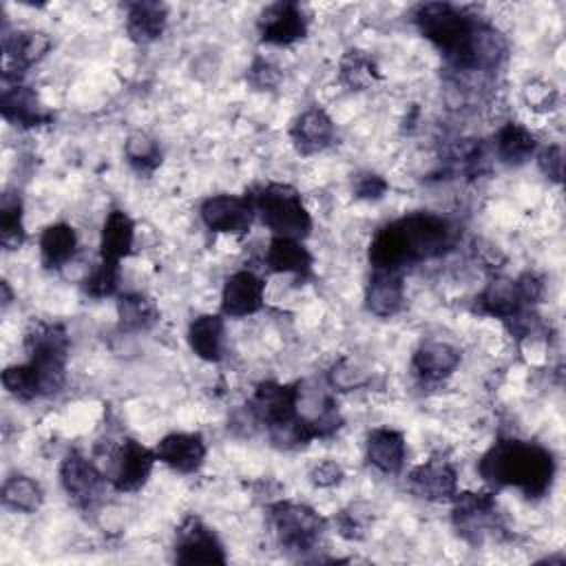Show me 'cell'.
Masks as SVG:
<instances>
[{
    "instance_id": "cell-1",
    "label": "cell",
    "mask_w": 566,
    "mask_h": 566,
    "mask_svg": "<svg viewBox=\"0 0 566 566\" xmlns=\"http://www.w3.org/2000/svg\"><path fill=\"white\" fill-rule=\"evenodd\" d=\"M455 241L453 226L433 212H413L382 226L369 243L374 270H402L444 254Z\"/></svg>"
},
{
    "instance_id": "cell-2",
    "label": "cell",
    "mask_w": 566,
    "mask_h": 566,
    "mask_svg": "<svg viewBox=\"0 0 566 566\" xmlns=\"http://www.w3.org/2000/svg\"><path fill=\"white\" fill-rule=\"evenodd\" d=\"M478 473L495 489L517 486L526 497H542L551 491L555 460L542 444L502 438L482 455Z\"/></svg>"
},
{
    "instance_id": "cell-3",
    "label": "cell",
    "mask_w": 566,
    "mask_h": 566,
    "mask_svg": "<svg viewBox=\"0 0 566 566\" xmlns=\"http://www.w3.org/2000/svg\"><path fill=\"white\" fill-rule=\"evenodd\" d=\"M420 33L458 71H473V42L480 20L449 2H427L413 13Z\"/></svg>"
},
{
    "instance_id": "cell-4",
    "label": "cell",
    "mask_w": 566,
    "mask_h": 566,
    "mask_svg": "<svg viewBox=\"0 0 566 566\" xmlns=\"http://www.w3.org/2000/svg\"><path fill=\"white\" fill-rule=\"evenodd\" d=\"M261 223L274 237L305 239L312 230V219L301 195L287 184H265L248 195Z\"/></svg>"
},
{
    "instance_id": "cell-5",
    "label": "cell",
    "mask_w": 566,
    "mask_h": 566,
    "mask_svg": "<svg viewBox=\"0 0 566 566\" xmlns=\"http://www.w3.org/2000/svg\"><path fill=\"white\" fill-rule=\"evenodd\" d=\"M29 363L38 371L42 396L55 394L64 385L66 358H69V334L60 323H31L24 336Z\"/></svg>"
},
{
    "instance_id": "cell-6",
    "label": "cell",
    "mask_w": 566,
    "mask_h": 566,
    "mask_svg": "<svg viewBox=\"0 0 566 566\" xmlns=\"http://www.w3.org/2000/svg\"><path fill=\"white\" fill-rule=\"evenodd\" d=\"M270 522L283 548L310 551L325 531V520L307 504L279 500L270 504Z\"/></svg>"
},
{
    "instance_id": "cell-7",
    "label": "cell",
    "mask_w": 566,
    "mask_h": 566,
    "mask_svg": "<svg viewBox=\"0 0 566 566\" xmlns=\"http://www.w3.org/2000/svg\"><path fill=\"white\" fill-rule=\"evenodd\" d=\"M451 520L455 531L471 544H482L489 535L502 531L495 497L491 493H455Z\"/></svg>"
},
{
    "instance_id": "cell-8",
    "label": "cell",
    "mask_w": 566,
    "mask_h": 566,
    "mask_svg": "<svg viewBox=\"0 0 566 566\" xmlns=\"http://www.w3.org/2000/svg\"><path fill=\"white\" fill-rule=\"evenodd\" d=\"M104 458L111 460V484L124 493L142 489L150 478L153 464L157 462L155 451L133 438L122 440L115 449L106 444Z\"/></svg>"
},
{
    "instance_id": "cell-9",
    "label": "cell",
    "mask_w": 566,
    "mask_h": 566,
    "mask_svg": "<svg viewBox=\"0 0 566 566\" xmlns=\"http://www.w3.org/2000/svg\"><path fill=\"white\" fill-rule=\"evenodd\" d=\"M175 559L179 564H226V553L212 528L188 515L177 528Z\"/></svg>"
},
{
    "instance_id": "cell-10",
    "label": "cell",
    "mask_w": 566,
    "mask_h": 566,
    "mask_svg": "<svg viewBox=\"0 0 566 566\" xmlns=\"http://www.w3.org/2000/svg\"><path fill=\"white\" fill-rule=\"evenodd\" d=\"M259 35L265 44L285 46L301 40L307 33V18L298 2L281 0L268 4L259 15Z\"/></svg>"
},
{
    "instance_id": "cell-11",
    "label": "cell",
    "mask_w": 566,
    "mask_h": 566,
    "mask_svg": "<svg viewBox=\"0 0 566 566\" xmlns=\"http://www.w3.org/2000/svg\"><path fill=\"white\" fill-rule=\"evenodd\" d=\"M254 208L245 197L214 195L201 203V221L212 232H223L232 237L248 234L252 226Z\"/></svg>"
},
{
    "instance_id": "cell-12",
    "label": "cell",
    "mask_w": 566,
    "mask_h": 566,
    "mask_svg": "<svg viewBox=\"0 0 566 566\" xmlns=\"http://www.w3.org/2000/svg\"><path fill=\"white\" fill-rule=\"evenodd\" d=\"M60 480L69 500H73L75 506L88 509L99 495L104 473L80 451L71 449L60 464Z\"/></svg>"
},
{
    "instance_id": "cell-13",
    "label": "cell",
    "mask_w": 566,
    "mask_h": 566,
    "mask_svg": "<svg viewBox=\"0 0 566 566\" xmlns=\"http://www.w3.org/2000/svg\"><path fill=\"white\" fill-rule=\"evenodd\" d=\"M409 489L422 500L444 502L458 493V473L444 458H429L409 471Z\"/></svg>"
},
{
    "instance_id": "cell-14",
    "label": "cell",
    "mask_w": 566,
    "mask_h": 566,
    "mask_svg": "<svg viewBox=\"0 0 566 566\" xmlns=\"http://www.w3.org/2000/svg\"><path fill=\"white\" fill-rule=\"evenodd\" d=\"M0 111L7 122L22 128L42 126L53 119V113L44 108L38 93L22 82H4L0 93Z\"/></svg>"
},
{
    "instance_id": "cell-15",
    "label": "cell",
    "mask_w": 566,
    "mask_h": 566,
    "mask_svg": "<svg viewBox=\"0 0 566 566\" xmlns=\"http://www.w3.org/2000/svg\"><path fill=\"white\" fill-rule=\"evenodd\" d=\"M265 283L250 270H239L230 274L221 292V310L226 316L241 318L259 312L263 307Z\"/></svg>"
},
{
    "instance_id": "cell-16",
    "label": "cell",
    "mask_w": 566,
    "mask_h": 566,
    "mask_svg": "<svg viewBox=\"0 0 566 566\" xmlns=\"http://www.w3.org/2000/svg\"><path fill=\"white\" fill-rule=\"evenodd\" d=\"M51 49V38L42 31H20L13 35H4V82H20L22 73L40 62Z\"/></svg>"
},
{
    "instance_id": "cell-17",
    "label": "cell",
    "mask_w": 566,
    "mask_h": 566,
    "mask_svg": "<svg viewBox=\"0 0 566 566\" xmlns=\"http://www.w3.org/2000/svg\"><path fill=\"white\" fill-rule=\"evenodd\" d=\"M155 458L179 473H195L206 458V442L199 433H168L153 449Z\"/></svg>"
},
{
    "instance_id": "cell-18",
    "label": "cell",
    "mask_w": 566,
    "mask_h": 566,
    "mask_svg": "<svg viewBox=\"0 0 566 566\" xmlns=\"http://www.w3.org/2000/svg\"><path fill=\"white\" fill-rule=\"evenodd\" d=\"M460 360L462 354L458 347L442 340H424L413 352L411 369L422 382H440L442 378L453 374Z\"/></svg>"
},
{
    "instance_id": "cell-19",
    "label": "cell",
    "mask_w": 566,
    "mask_h": 566,
    "mask_svg": "<svg viewBox=\"0 0 566 566\" xmlns=\"http://www.w3.org/2000/svg\"><path fill=\"white\" fill-rule=\"evenodd\" d=\"M334 122L321 108L303 111L290 126V137L301 155H314L325 150L334 139Z\"/></svg>"
},
{
    "instance_id": "cell-20",
    "label": "cell",
    "mask_w": 566,
    "mask_h": 566,
    "mask_svg": "<svg viewBox=\"0 0 566 566\" xmlns=\"http://www.w3.org/2000/svg\"><path fill=\"white\" fill-rule=\"evenodd\" d=\"M367 310L380 318L396 316L405 305V283L398 270H374L365 290Z\"/></svg>"
},
{
    "instance_id": "cell-21",
    "label": "cell",
    "mask_w": 566,
    "mask_h": 566,
    "mask_svg": "<svg viewBox=\"0 0 566 566\" xmlns=\"http://www.w3.org/2000/svg\"><path fill=\"white\" fill-rule=\"evenodd\" d=\"M526 305L522 301L517 281L506 279V276H493L475 298V312L478 314L495 316V318H502V321H509L511 316H515Z\"/></svg>"
},
{
    "instance_id": "cell-22",
    "label": "cell",
    "mask_w": 566,
    "mask_h": 566,
    "mask_svg": "<svg viewBox=\"0 0 566 566\" xmlns=\"http://www.w3.org/2000/svg\"><path fill=\"white\" fill-rule=\"evenodd\" d=\"M367 460L382 473H400L405 467V436L389 427H378L367 433Z\"/></svg>"
},
{
    "instance_id": "cell-23",
    "label": "cell",
    "mask_w": 566,
    "mask_h": 566,
    "mask_svg": "<svg viewBox=\"0 0 566 566\" xmlns=\"http://www.w3.org/2000/svg\"><path fill=\"white\" fill-rule=\"evenodd\" d=\"M265 265L272 272H283V274H294L305 279L312 270V254L298 239L272 237L265 250Z\"/></svg>"
},
{
    "instance_id": "cell-24",
    "label": "cell",
    "mask_w": 566,
    "mask_h": 566,
    "mask_svg": "<svg viewBox=\"0 0 566 566\" xmlns=\"http://www.w3.org/2000/svg\"><path fill=\"white\" fill-rule=\"evenodd\" d=\"M166 7L159 2H130L126 4V33L137 44H150L161 38L166 29Z\"/></svg>"
},
{
    "instance_id": "cell-25",
    "label": "cell",
    "mask_w": 566,
    "mask_h": 566,
    "mask_svg": "<svg viewBox=\"0 0 566 566\" xmlns=\"http://www.w3.org/2000/svg\"><path fill=\"white\" fill-rule=\"evenodd\" d=\"M133 243H135V223H133V219L122 210H111L106 221H104V228H102L99 261L119 265L122 256L130 254Z\"/></svg>"
},
{
    "instance_id": "cell-26",
    "label": "cell",
    "mask_w": 566,
    "mask_h": 566,
    "mask_svg": "<svg viewBox=\"0 0 566 566\" xmlns=\"http://www.w3.org/2000/svg\"><path fill=\"white\" fill-rule=\"evenodd\" d=\"M537 150L535 135L520 122H506L495 135V155L509 166H520Z\"/></svg>"
},
{
    "instance_id": "cell-27",
    "label": "cell",
    "mask_w": 566,
    "mask_h": 566,
    "mask_svg": "<svg viewBox=\"0 0 566 566\" xmlns=\"http://www.w3.org/2000/svg\"><path fill=\"white\" fill-rule=\"evenodd\" d=\"M77 248V234L69 223L46 226L40 234V256L44 268L57 270L66 265Z\"/></svg>"
},
{
    "instance_id": "cell-28",
    "label": "cell",
    "mask_w": 566,
    "mask_h": 566,
    "mask_svg": "<svg viewBox=\"0 0 566 566\" xmlns=\"http://www.w3.org/2000/svg\"><path fill=\"white\" fill-rule=\"evenodd\" d=\"M188 343L190 349L210 363L221 358V343H223V318L219 314H201L188 327Z\"/></svg>"
},
{
    "instance_id": "cell-29",
    "label": "cell",
    "mask_w": 566,
    "mask_h": 566,
    "mask_svg": "<svg viewBox=\"0 0 566 566\" xmlns=\"http://www.w3.org/2000/svg\"><path fill=\"white\" fill-rule=\"evenodd\" d=\"M119 327L126 332H144L150 329L159 321V310L155 301L139 292L122 294L117 301Z\"/></svg>"
},
{
    "instance_id": "cell-30",
    "label": "cell",
    "mask_w": 566,
    "mask_h": 566,
    "mask_svg": "<svg viewBox=\"0 0 566 566\" xmlns=\"http://www.w3.org/2000/svg\"><path fill=\"white\" fill-rule=\"evenodd\" d=\"M338 77L349 91H365L380 80L376 62L358 49H349L338 64Z\"/></svg>"
},
{
    "instance_id": "cell-31",
    "label": "cell",
    "mask_w": 566,
    "mask_h": 566,
    "mask_svg": "<svg viewBox=\"0 0 566 566\" xmlns=\"http://www.w3.org/2000/svg\"><path fill=\"white\" fill-rule=\"evenodd\" d=\"M42 500L40 484L29 475H11L2 484V504L13 511L33 513L42 506Z\"/></svg>"
},
{
    "instance_id": "cell-32",
    "label": "cell",
    "mask_w": 566,
    "mask_h": 566,
    "mask_svg": "<svg viewBox=\"0 0 566 566\" xmlns=\"http://www.w3.org/2000/svg\"><path fill=\"white\" fill-rule=\"evenodd\" d=\"M24 241L22 201L13 192H4L0 201V243L4 250H18Z\"/></svg>"
},
{
    "instance_id": "cell-33",
    "label": "cell",
    "mask_w": 566,
    "mask_h": 566,
    "mask_svg": "<svg viewBox=\"0 0 566 566\" xmlns=\"http://www.w3.org/2000/svg\"><path fill=\"white\" fill-rule=\"evenodd\" d=\"M124 153H126L128 164L139 175H150L161 164L159 144L146 133H133L124 144Z\"/></svg>"
},
{
    "instance_id": "cell-34",
    "label": "cell",
    "mask_w": 566,
    "mask_h": 566,
    "mask_svg": "<svg viewBox=\"0 0 566 566\" xmlns=\"http://www.w3.org/2000/svg\"><path fill=\"white\" fill-rule=\"evenodd\" d=\"M2 385L4 389L20 398V400H31V398H38L42 396V389H40V378H38V371L33 369V365L27 360L24 365H11L2 371Z\"/></svg>"
},
{
    "instance_id": "cell-35",
    "label": "cell",
    "mask_w": 566,
    "mask_h": 566,
    "mask_svg": "<svg viewBox=\"0 0 566 566\" xmlns=\"http://www.w3.org/2000/svg\"><path fill=\"white\" fill-rule=\"evenodd\" d=\"M117 283H119V265L99 261L86 276L84 292L93 298H104L117 290Z\"/></svg>"
},
{
    "instance_id": "cell-36",
    "label": "cell",
    "mask_w": 566,
    "mask_h": 566,
    "mask_svg": "<svg viewBox=\"0 0 566 566\" xmlns=\"http://www.w3.org/2000/svg\"><path fill=\"white\" fill-rule=\"evenodd\" d=\"M329 385L338 391H352V389H358L367 382V374L360 371V367L356 363H352L349 358H340L332 365L329 374Z\"/></svg>"
},
{
    "instance_id": "cell-37",
    "label": "cell",
    "mask_w": 566,
    "mask_h": 566,
    "mask_svg": "<svg viewBox=\"0 0 566 566\" xmlns=\"http://www.w3.org/2000/svg\"><path fill=\"white\" fill-rule=\"evenodd\" d=\"M524 102L535 113H548V111L557 108L559 93H557V88L553 84L542 82V80H533V82H528L524 86Z\"/></svg>"
},
{
    "instance_id": "cell-38",
    "label": "cell",
    "mask_w": 566,
    "mask_h": 566,
    "mask_svg": "<svg viewBox=\"0 0 566 566\" xmlns=\"http://www.w3.org/2000/svg\"><path fill=\"white\" fill-rule=\"evenodd\" d=\"M338 535L345 539H363L367 528V517L360 515L358 506H349L336 515Z\"/></svg>"
},
{
    "instance_id": "cell-39",
    "label": "cell",
    "mask_w": 566,
    "mask_h": 566,
    "mask_svg": "<svg viewBox=\"0 0 566 566\" xmlns=\"http://www.w3.org/2000/svg\"><path fill=\"white\" fill-rule=\"evenodd\" d=\"M279 80H281L279 69L274 64H270L268 60H263V57H256L248 69V82L256 91H270L279 84Z\"/></svg>"
},
{
    "instance_id": "cell-40",
    "label": "cell",
    "mask_w": 566,
    "mask_h": 566,
    "mask_svg": "<svg viewBox=\"0 0 566 566\" xmlns=\"http://www.w3.org/2000/svg\"><path fill=\"white\" fill-rule=\"evenodd\" d=\"M352 190L358 199L376 201L387 192V181L376 172H358L352 181Z\"/></svg>"
},
{
    "instance_id": "cell-41",
    "label": "cell",
    "mask_w": 566,
    "mask_h": 566,
    "mask_svg": "<svg viewBox=\"0 0 566 566\" xmlns=\"http://www.w3.org/2000/svg\"><path fill=\"white\" fill-rule=\"evenodd\" d=\"M537 166H539V170H542L548 179H553L555 184H559V181H562V175H564V153H562V146L551 144V146L542 148L539 155H537Z\"/></svg>"
},
{
    "instance_id": "cell-42",
    "label": "cell",
    "mask_w": 566,
    "mask_h": 566,
    "mask_svg": "<svg viewBox=\"0 0 566 566\" xmlns=\"http://www.w3.org/2000/svg\"><path fill=\"white\" fill-rule=\"evenodd\" d=\"M310 480H312V484H316V486L329 489V486L340 484V480H343V469H340V464L334 462V460H323V462H318V464L310 471Z\"/></svg>"
},
{
    "instance_id": "cell-43",
    "label": "cell",
    "mask_w": 566,
    "mask_h": 566,
    "mask_svg": "<svg viewBox=\"0 0 566 566\" xmlns=\"http://www.w3.org/2000/svg\"><path fill=\"white\" fill-rule=\"evenodd\" d=\"M515 281H517V287H520L524 305L533 307L542 298V294H544V281L535 272H524Z\"/></svg>"
}]
</instances>
